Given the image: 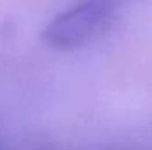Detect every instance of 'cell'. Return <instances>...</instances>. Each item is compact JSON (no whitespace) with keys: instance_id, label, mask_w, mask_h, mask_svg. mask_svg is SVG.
Wrapping results in <instances>:
<instances>
[{"instance_id":"1","label":"cell","mask_w":152,"mask_h":150,"mask_svg":"<svg viewBox=\"0 0 152 150\" xmlns=\"http://www.w3.org/2000/svg\"><path fill=\"white\" fill-rule=\"evenodd\" d=\"M108 0H85L55 16L42 32V39L55 50H73L92 37L110 14Z\"/></svg>"}]
</instances>
